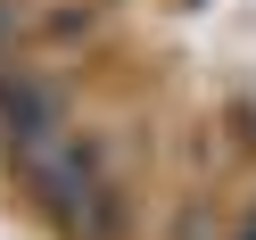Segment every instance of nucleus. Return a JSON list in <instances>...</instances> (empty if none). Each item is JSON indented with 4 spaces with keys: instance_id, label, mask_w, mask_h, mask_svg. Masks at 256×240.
Returning a JSON list of instances; mask_svg holds the SVG:
<instances>
[{
    "instance_id": "nucleus-2",
    "label": "nucleus",
    "mask_w": 256,
    "mask_h": 240,
    "mask_svg": "<svg viewBox=\"0 0 256 240\" xmlns=\"http://www.w3.org/2000/svg\"><path fill=\"white\" fill-rule=\"evenodd\" d=\"M50 124H66L58 83H50V75H34V67H0V149H17V141L50 133Z\"/></svg>"
},
{
    "instance_id": "nucleus-3",
    "label": "nucleus",
    "mask_w": 256,
    "mask_h": 240,
    "mask_svg": "<svg viewBox=\"0 0 256 240\" xmlns=\"http://www.w3.org/2000/svg\"><path fill=\"white\" fill-rule=\"evenodd\" d=\"M91 25H100V9H50L42 34H50V42H74V34H91Z\"/></svg>"
},
{
    "instance_id": "nucleus-1",
    "label": "nucleus",
    "mask_w": 256,
    "mask_h": 240,
    "mask_svg": "<svg viewBox=\"0 0 256 240\" xmlns=\"http://www.w3.org/2000/svg\"><path fill=\"white\" fill-rule=\"evenodd\" d=\"M8 166H17V182L34 190V207L50 215L58 240H124L116 166H108V149L83 133V124H50V133L17 141Z\"/></svg>"
},
{
    "instance_id": "nucleus-5",
    "label": "nucleus",
    "mask_w": 256,
    "mask_h": 240,
    "mask_svg": "<svg viewBox=\"0 0 256 240\" xmlns=\"http://www.w3.org/2000/svg\"><path fill=\"white\" fill-rule=\"evenodd\" d=\"M248 240H256V232H248Z\"/></svg>"
},
{
    "instance_id": "nucleus-4",
    "label": "nucleus",
    "mask_w": 256,
    "mask_h": 240,
    "mask_svg": "<svg viewBox=\"0 0 256 240\" xmlns=\"http://www.w3.org/2000/svg\"><path fill=\"white\" fill-rule=\"evenodd\" d=\"M8 50H17V0H0V67H8Z\"/></svg>"
}]
</instances>
